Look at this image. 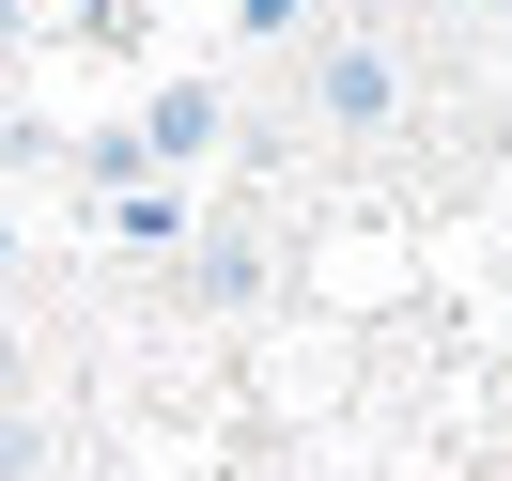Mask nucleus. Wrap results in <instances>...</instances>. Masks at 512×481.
Returning <instances> with one entry per match:
<instances>
[{
	"label": "nucleus",
	"instance_id": "obj_1",
	"mask_svg": "<svg viewBox=\"0 0 512 481\" xmlns=\"http://www.w3.org/2000/svg\"><path fill=\"white\" fill-rule=\"evenodd\" d=\"M311 125L326 140H388V125H404V47H388V32H326L311 47Z\"/></svg>",
	"mask_w": 512,
	"mask_h": 481
},
{
	"label": "nucleus",
	"instance_id": "obj_2",
	"mask_svg": "<svg viewBox=\"0 0 512 481\" xmlns=\"http://www.w3.org/2000/svg\"><path fill=\"white\" fill-rule=\"evenodd\" d=\"M202 140H218V94H202V78H171V94L125 125V171H202Z\"/></svg>",
	"mask_w": 512,
	"mask_h": 481
},
{
	"label": "nucleus",
	"instance_id": "obj_3",
	"mask_svg": "<svg viewBox=\"0 0 512 481\" xmlns=\"http://www.w3.org/2000/svg\"><path fill=\"white\" fill-rule=\"evenodd\" d=\"M187 295H202V311H249V295H264V249H249V233H187Z\"/></svg>",
	"mask_w": 512,
	"mask_h": 481
}]
</instances>
